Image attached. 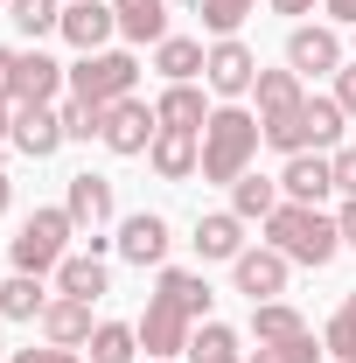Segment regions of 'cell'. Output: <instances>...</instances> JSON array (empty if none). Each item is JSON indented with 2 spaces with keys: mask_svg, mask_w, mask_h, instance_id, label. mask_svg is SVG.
<instances>
[{
  "mask_svg": "<svg viewBox=\"0 0 356 363\" xmlns=\"http://www.w3.org/2000/svg\"><path fill=\"white\" fill-rule=\"evenodd\" d=\"M7 21L21 35H49V28H63V0H7Z\"/></svg>",
  "mask_w": 356,
  "mask_h": 363,
  "instance_id": "f1b7e54d",
  "label": "cell"
},
{
  "mask_svg": "<svg viewBox=\"0 0 356 363\" xmlns=\"http://www.w3.org/2000/svg\"><path fill=\"white\" fill-rule=\"evenodd\" d=\"M147 161H154V175L161 182H189L196 168H203V133H154V147H147Z\"/></svg>",
  "mask_w": 356,
  "mask_h": 363,
  "instance_id": "7c38bea8",
  "label": "cell"
},
{
  "mask_svg": "<svg viewBox=\"0 0 356 363\" xmlns=\"http://www.w3.org/2000/svg\"><path fill=\"white\" fill-rule=\"evenodd\" d=\"M133 77H140V63L126 49H91L84 63L70 70V91L84 105H119V98H133Z\"/></svg>",
  "mask_w": 356,
  "mask_h": 363,
  "instance_id": "3957f363",
  "label": "cell"
},
{
  "mask_svg": "<svg viewBox=\"0 0 356 363\" xmlns=\"http://www.w3.org/2000/svg\"><path fill=\"white\" fill-rule=\"evenodd\" d=\"M112 28H119V14H112V0H63V35L84 49H105L112 43Z\"/></svg>",
  "mask_w": 356,
  "mask_h": 363,
  "instance_id": "8fae6325",
  "label": "cell"
},
{
  "mask_svg": "<svg viewBox=\"0 0 356 363\" xmlns=\"http://www.w3.org/2000/svg\"><path fill=\"white\" fill-rule=\"evenodd\" d=\"M147 363H175V357H147Z\"/></svg>",
  "mask_w": 356,
  "mask_h": 363,
  "instance_id": "f6af8a7d",
  "label": "cell"
},
{
  "mask_svg": "<svg viewBox=\"0 0 356 363\" xmlns=\"http://www.w3.org/2000/svg\"><path fill=\"white\" fill-rule=\"evenodd\" d=\"M259 119H287V112H301L308 98H301V70H259Z\"/></svg>",
  "mask_w": 356,
  "mask_h": 363,
  "instance_id": "7402d4cb",
  "label": "cell"
},
{
  "mask_svg": "<svg viewBox=\"0 0 356 363\" xmlns=\"http://www.w3.org/2000/svg\"><path fill=\"white\" fill-rule=\"evenodd\" d=\"M7 196H14V189H7V175H0V210H7Z\"/></svg>",
  "mask_w": 356,
  "mask_h": 363,
  "instance_id": "ee69618b",
  "label": "cell"
},
{
  "mask_svg": "<svg viewBox=\"0 0 356 363\" xmlns=\"http://www.w3.org/2000/svg\"><path fill=\"white\" fill-rule=\"evenodd\" d=\"M63 140H105V105L70 98V105H63Z\"/></svg>",
  "mask_w": 356,
  "mask_h": 363,
  "instance_id": "d6a6232c",
  "label": "cell"
},
{
  "mask_svg": "<svg viewBox=\"0 0 356 363\" xmlns=\"http://www.w3.org/2000/svg\"><path fill=\"white\" fill-rule=\"evenodd\" d=\"M230 272H238V294H252V308L287 294V252H272V245H259V252H238V259H230Z\"/></svg>",
  "mask_w": 356,
  "mask_h": 363,
  "instance_id": "9c48e42d",
  "label": "cell"
},
{
  "mask_svg": "<svg viewBox=\"0 0 356 363\" xmlns=\"http://www.w3.org/2000/svg\"><path fill=\"white\" fill-rule=\"evenodd\" d=\"M43 308H49V294H43L35 272H14V279L0 286V315H7V321H35Z\"/></svg>",
  "mask_w": 356,
  "mask_h": 363,
  "instance_id": "484cf974",
  "label": "cell"
},
{
  "mask_svg": "<svg viewBox=\"0 0 356 363\" xmlns=\"http://www.w3.org/2000/svg\"><path fill=\"white\" fill-rule=\"evenodd\" d=\"M328 14H335V21H350V28H356V0H328Z\"/></svg>",
  "mask_w": 356,
  "mask_h": 363,
  "instance_id": "60d3db41",
  "label": "cell"
},
{
  "mask_svg": "<svg viewBox=\"0 0 356 363\" xmlns=\"http://www.w3.org/2000/svg\"><path fill=\"white\" fill-rule=\"evenodd\" d=\"M14 147L35 154V161H49V154L63 147V112H49V105H21V112H14Z\"/></svg>",
  "mask_w": 356,
  "mask_h": 363,
  "instance_id": "5bb4252c",
  "label": "cell"
},
{
  "mask_svg": "<svg viewBox=\"0 0 356 363\" xmlns=\"http://www.w3.org/2000/svg\"><path fill=\"white\" fill-rule=\"evenodd\" d=\"M0 7H7V0H0Z\"/></svg>",
  "mask_w": 356,
  "mask_h": 363,
  "instance_id": "bcb514c9",
  "label": "cell"
},
{
  "mask_svg": "<svg viewBox=\"0 0 356 363\" xmlns=\"http://www.w3.org/2000/svg\"><path fill=\"white\" fill-rule=\"evenodd\" d=\"M230 210H238L245 224H252V217L266 224L272 210H279V182H266V175H238V182H230Z\"/></svg>",
  "mask_w": 356,
  "mask_h": 363,
  "instance_id": "cb8c5ba5",
  "label": "cell"
},
{
  "mask_svg": "<svg viewBox=\"0 0 356 363\" xmlns=\"http://www.w3.org/2000/svg\"><path fill=\"white\" fill-rule=\"evenodd\" d=\"M43 335L56 350H84L91 342V301H70V294H56L43 308Z\"/></svg>",
  "mask_w": 356,
  "mask_h": 363,
  "instance_id": "9a60e30c",
  "label": "cell"
},
{
  "mask_svg": "<svg viewBox=\"0 0 356 363\" xmlns=\"http://www.w3.org/2000/svg\"><path fill=\"white\" fill-rule=\"evenodd\" d=\"M189 335H196V315L175 308L168 294H154V301H147V315H140V350H147V357H182V350H189Z\"/></svg>",
  "mask_w": 356,
  "mask_h": 363,
  "instance_id": "5b68a950",
  "label": "cell"
},
{
  "mask_svg": "<svg viewBox=\"0 0 356 363\" xmlns=\"http://www.w3.org/2000/svg\"><path fill=\"white\" fill-rule=\"evenodd\" d=\"M56 294H70V301H98V294H112V272L98 266V252H91V259H63V266H56Z\"/></svg>",
  "mask_w": 356,
  "mask_h": 363,
  "instance_id": "603a6c76",
  "label": "cell"
},
{
  "mask_svg": "<svg viewBox=\"0 0 356 363\" xmlns=\"http://www.w3.org/2000/svg\"><path fill=\"white\" fill-rule=\"evenodd\" d=\"M314 0H272V14H308Z\"/></svg>",
  "mask_w": 356,
  "mask_h": 363,
  "instance_id": "b9f144b4",
  "label": "cell"
},
{
  "mask_svg": "<svg viewBox=\"0 0 356 363\" xmlns=\"http://www.w3.org/2000/svg\"><path fill=\"white\" fill-rule=\"evenodd\" d=\"M252 7H259V0H196V14H203V28H210L217 43L245 28V14H252Z\"/></svg>",
  "mask_w": 356,
  "mask_h": 363,
  "instance_id": "4dcf8cb0",
  "label": "cell"
},
{
  "mask_svg": "<svg viewBox=\"0 0 356 363\" xmlns=\"http://www.w3.org/2000/svg\"><path fill=\"white\" fill-rule=\"evenodd\" d=\"M266 238H272V252H287V259H301V266H328V259L343 252L335 217H321L314 203H279L266 217Z\"/></svg>",
  "mask_w": 356,
  "mask_h": 363,
  "instance_id": "7a4b0ae2",
  "label": "cell"
},
{
  "mask_svg": "<svg viewBox=\"0 0 356 363\" xmlns=\"http://www.w3.org/2000/svg\"><path fill=\"white\" fill-rule=\"evenodd\" d=\"M203 63H210V49L189 43V35H168V43H154V70H161L168 84H196V77H203Z\"/></svg>",
  "mask_w": 356,
  "mask_h": 363,
  "instance_id": "44dd1931",
  "label": "cell"
},
{
  "mask_svg": "<svg viewBox=\"0 0 356 363\" xmlns=\"http://www.w3.org/2000/svg\"><path fill=\"white\" fill-rule=\"evenodd\" d=\"M335 230H343V245H356V203H343V217H335Z\"/></svg>",
  "mask_w": 356,
  "mask_h": 363,
  "instance_id": "f35d334b",
  "label": "cell"
},
{
  "mask_svg": "<svg viewBox=\"0 0 356 363\" xmlns=\"http://www.w3.org/2000/svg\"><path fill=\"white\" fill-rule=\"evenodd\" d=\"M133 357H140V328H126V321L91 328V363H133Z\"/></svg>",
  "mask_w": 356,
  "mask_h": 363,
  "instance_id": "4316f807",
  "label": "cell"
},
{
  "mask_svg": "<svg viewBox=\"0 0 356 363\" xmlns=\"http://www.w3.org/2000/svg\"><path fill=\"white\" fill-rule=\"evenodd\" d=\"M63 210H70V224L77 230H91V252H98V245H105V238H98V230L112 224V182L105 175H70V196H63Z\"/></svg>",
  "mask_w": 356,
  "mask_h": 363,
  "instance_id": "ba28073f",
  "label": "cell"
},
{
  "mask_svg": "<svg viewBox=\"0 0 356 363\" xmlns=\"http://www.w3.org/2000/svg\"><path fill=\"white\" fill-rule=\"evenodd\" d=\"M189 357L196 363H238V335H230L223 321H203V328L189 335Z\"/></svg>",
  "mask_w": 356,
  "mask_h": 363,
  "instance_id": "f546056e",
  "label": "cell"
},
{
  "mask_svg": "<svg viewBox=\"0 0 356 363\" xmlns=\"http://www.w3.org/2000/svg\"><path fill=\"white\" fill-rule=\"evenodd\" d=\"M301 328H308V321H301L294 301H259V308H252V335H259V342H294Z\"/></svg>",
  "mask_w": 356,
  "mask_h": 363,
  "instance_id": "d4e9b609",
  "label": "cell"
},
{
  "mask_svg": "<svg viewBox=\"0 0 356 363\" xmlns=\"http://www.w3.org/2000/svg\"><path fill=\"white\" fill-rule=\"evenodd\" d=\"M126 43H168V0H112Z\"/></svg>",
  "mask_w": 356,
  "mask_h": 363,
  "instance_id": "ffe728a7",
  "label": "cell"
},
{
  "mask_svg": "<svg viewBox=\"0 0 356 363\" xmlns=\"http://www.w3.org/2000/svg\"><path fill=\"white\" fill-rule=\"evenodd\" d=\"M0 140H14V98H0Z\"/></svg>",
  "mask_w": 356,
  "mask_h": 363,
  "instance_id": "ab89813d",
  "label": "cell"
},
{
  "mask_svg": "<svg viewBox=\"0 0 356 363\" xmlns=\"http://www.w3.org/2000/svg\"><path fill=\"white\" fill-rule=\"evenodd\" d=\"M154 294H168V301H175V308H189V315L203 321L210 315V286H203V272H161V286H154Z\"/></svg>",
  "mask_w": 356,
  "mask_h": 363,
  "instance_id": "83f0119b",
  "label": "cell"
},
{
  "mask_svg": "<svg viewBox=\"0 0 356 363\" xmlns=\"http://www.w3.org/2000/svg\"><path fill=\"white\" fill-rule=\"evenodd\" d=\"M321 357H328V350H314L308 328H301L294 342H259V350H252V363H321Z\"/></svg>",
  "mask_w": 356,
  "mask_h": 363,
  "instance_id": "1f68e13d",
  "label": "cell"
},
{
  "mask_svg": "<svg viewBox=\"0 0 356 363\" xmlns=\"http://www.w3.org/2000/svg\"><path fill=\"white\" fill-rule=\"evenodd\" d=\"M119 252H126L133 266H161V259H168V224H161L154 210L126 217V224H119Z\"/></svg>",
  "mask_w": 356,
  "mask_h": 363,
  "instance_id": "e0dca14e",
  "label": "cell"
},
{
  "mask_svg": "<svg viewBox=\"0 0 356 363\" xmlns=\"http://www.w3.org/2000/svg\"><path fill=\"white\" fill-rule=\"evenodd\" d=\"M161 133V119H154V105H140V98H119V105H105V147L112 154H147Z\"/></svg>",
  "mask_w": 356,
  "mask_h": 363,
  "instance_id": "52a82bcc",
  "label": "cell"
},
{
  "mask_svg": "<svg viewBox=\"0 0 356 363\" xmlns=\"http://www.w3.org/2000/svg\"><path fill=\"white\" fill-rule=\"evenodd\" d=\"M70 210H35L28 224H21V238H14V272H35L43 279L49 266H63V245H70Z\"/></svg>",
  "mask_w": 356,
  "mask_h": 363,
  "instance_id": "277c9868",
  "label": "cell"
},
{
  "mask_svg": "<svg viewBox=\"0 0 356 363\" xmlns=\"http://www.w3.org/2000/svg\"><path fill=\"white\" fill-rule=\"evenodd\" d=\"M56 91H63V63H49L43 49H28L14 63V105H56Z\"/></svg>",
  "mask_w": 356,
  "mask_h": 363,
  "instance_id": "4fadbf2b",
  "label": "cell"
},
{
  "mask_svg": "<svg viewBox=\"0 0 356 363\" xmlns=\"http://www.w3.org/2000/svg\"><path fill=\"white\" fill-rule=\"evenodd\" d=\"M154 119H161L168 133H203V126H210V105H203L196 84H168L154 98Z\"/></svg>",
  "mask_w": 356,
  "mask_h": 363,
  "instance_id": "2e32d148",
  "label": "cell"
},
{
  "mask_svg": "<svg viewBox=\"0 0 356 363\" xmlns=\"http://www.w3.org/2000/svg\"><path fill=\"white\" fill-rule=\"evenodd\" d=\"M203 84L217 91V98H245V91L259 84V56L238 43V35H223L210 43V63H203Z\"/></svg>",
  "mask_w": 356,
  "mask_h": 363,
  "instance_id": "8992f818",
  "label": "cell"
},
{
  "mask_svg": "<svg viewBox=\"0 0 356 363\" xmlns=\"http://www.w3.org/2000/svg\"><path fill=\"white\" fill-rule=\"evenodd\" d=\"M328 168H335V189L356 203V147H343V154H328Z\"/></svg>",
  "mask_w": 356,
  "mask_h": 363,
  "instance_id": "e575fe53",
  "label": "cell"
},
{
  "mask_svg": "<svg viewBox=\"0 0 356 363\" xmlns=\"http://www.w3.org/2000/svg\"><path fill=\"white\" fill-rule=\"evenodd\" d=\"M287 70H301V77L343 70V35L335 28H294L287 35Z\"/></svg>",
  "mask_w": 356,
  "mask_h": 363,
  "instance_id": "30bf717a",
  "label": "cell"
},
{
  "mask_svg": "<svg viewBox=\"0 0 356 363\" xmlns=\"http://www.w3.org/2000/svg\"><path fill=\"white\" fill-rule=\"evenodd\" d=\"M259 140H266V126H259L245 105H217L210 126H203V182H223V189H230L238 175H252Z\"/></svg>",
  "mask_w": 356,
  "mask_h": 363,
  "instance_id": "6da1fadb",
  "label": "cell"
},
{
  "mask_svg": "<svg viewBox=\"0 0 356 363\" xmlns=\"http://www.w3.org/2000/svg\"><path fill=\"white\" fill-rule=\"evenodd\" d=\"M343 315H350V321H356V286H350V301H343Z\"/></svg>",
  "mask_w": 356,
  "mask_h": 363,
  "instance_id": "7bdbcfd3",
  "label": "cell"
},
{
  "mask_svg": "<svg viewBox=\"0 0 356 363\" xmlns=\"http://www.w3.org/2000/svg\"><path fill=\"white\" fill-rule=\"evenodd\" d=\"M335 105L356 119V63H350V70H335Z\"/></svg>",
  "mask_w": 356,
  "mask_h": 363,
  "instance_id": "d590c367",
  "label": "cell"
},
{
  "mask_svg": "<svg viewBox=\"0 0 356 363\" xmlns=\"http://www.w3.org/2000/svg\"><path fill=\"white\" fill-rule=\"evenodd\" d=\"M321 350H328L335 363H356V321H350V315H335L328 328H321Z\"/></svg>",
  "mask_w": 356,
  "mask_h": 363,
  "instance_id": "836d02e7",
  "label": "cell"
},
{
  "mask_svg": "<svg viewBox=\"0 0 356 363\" xmlns=\"http://www.w3.org/2000/svg\"><path fill=\"white\" fill-rule=\"evenodd\" d=\"M14 63H21V49H0V98H14Z\"/></svg>",
  "mask_w": 356,
  "mask_h": 363,
  "instance_id": "74e56055",
  "label": "cell"
},
{
  "mask_svg": "<svg viewBox=\"0 0 356 363\" xmlns=\"http://www.w3.org/2000/svg\"><path fill=\"white\" fill-rule=\"evenodd\" d=\"M14 363H77V350H56V342L49 350H14Z\"/></svg>",
  "mask_w": 356,
  "mask_h": 363,
  "instance_id": "8d00e7d4",
  "label": "cell"
},
{
  "mask_svg": "<svg viewBox=\"0 0 356 363\" xmlns=\"http://www.w3.org/2000/svg\"><path fill=\"white\" fill-rule=\"evenodd\" d=\"M279 189H287V203H321V196L335 189V168H328L321 154H287V175H279Z\"/></svg>",
  "mask_w": 356,
  "mask_h": 363,
  "instance_id": "ac0fdd59",
  "label": "cell"
},
{
  "mask_svg": "<svg viewBox=\"0 0 356 363\" xmlns=\"http://www.w3.org/2000/svg\"><path fill=\"white\" fill-rule=\"evenodd\" d=\"M196 252H203V259H238V252H245V217H238V210L196 217Z\"/></svg>",
  "mask_w": 356,
  "mask_h": 363,
  "instance_id": "d6986e66",
  "label": "cell"
}]
</instances>
